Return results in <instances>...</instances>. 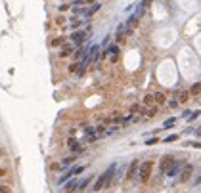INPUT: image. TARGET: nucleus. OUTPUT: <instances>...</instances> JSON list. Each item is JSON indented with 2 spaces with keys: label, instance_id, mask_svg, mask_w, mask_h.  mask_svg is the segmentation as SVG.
I'll list each match as a JSON object with an SVG mask.
<instances>
[{
  "label": "nucleus",
  "instance_id": "1",
  "mask_svg": "<svg viewBox=\"0 0 201 193\" xmlns=\"http://www.w3.org/2000/svg\"><path fill=\"white\" fill-rule=\"evenodd\" d=\"M151 172H153V163H151V161H144V163L138 164V178H140V182L146 184L147 180L151 178Z\"/></svg>",
  "mask_w": 201,
  "mask_h": 193
},
{
  "label": "nucleus",
  "instance_id": "2",
  "mask_svg": "<svg viewBox=\"0 0 201 193\" xmlns=\"http://www.w3.org/2000/svg\"><path fill=\"white\" fill-rule=\"evenodd\" d=\"M194 170H195V166L194 164H190V163H186L182 166V170H180V174H178V182H188V180L192 178V176H194Z\"/></svg>",
  "mask_w": 201,
  "mask_h": 193
},
{
  "label": "nucleus",
  "instance_id": "3",
  "mask_svg": "<svg viewBox=\"0 0 201 193\" xmlns=\"http://www.w3.org/2000/svg\"><path fill=\"white\" fill-rule=\"evenodd\" d=\"M86 35H88L86 31H80V29L73 31V33H71V37H69L71 44H75V46H82L84 40H86Z\"/></svg>",
  "mask_w": 201,
  "mask_h": 193
},
{
  "label": "nucleus",
  "instance_id": "4",
  "mask_svg": "<svg viewBox=\"0 0 201 193\" xmlns=\"http://www.w3.org/2000/svg\"><path fill=\"white\" fill-rule=\"evenodd\" d=\"M184 164H186V163H184V159H182V161H174V163H172V166L168 168V170L165 172V174H167L168 178H176V176L180 174V170H182V166H184Z\"/></svg>",
  "mask_w": 201,
  "mask_h": 193
},
{
  "label": "nucleus",
  "instance_id": "5",
  "mask_svg": "<svg viewBox=\"0 0 201 193\" xmlns=\"http://www.w3.org/2000/svg\"><path fill=\"white\" fill-rule=\"evenodd\" d=\"M172 163H174V157H172V155H165L163 159H161V164H159L161 174H165V172H167L168 168L172 166Z\"/></svg>",
  "mask_w": 201,
  "mask_h": 193
},
{
  "label": "nucleus",
  "instance_id": "6",
  "mask_svg": "<svg viewBox=\"0 0 201 193\" xmlns=\"http://www.w3.org/2000/svg\"><path fill=\"white\" fill-rule=\"evenodd\" d=\"M77 184H79V178H77V176H73V178H71V180H67V182L65 184H63V193H73L75 189H77Z\"/></svg>",
  "mask_w": 201,
  "mask_h": 193
},
{
  "label": "nucleus",
  "instance_id": "7",
  "mask_svg": "<svg viewBox=\"0 0 201 193\" xmlns=\"http://www.w3.org/2000/svg\"><path fill=\"white\" fill-rule=\"evenodd\" d=\"M138 159H134L130 164H128V170H127V180H132L136 174H138Z\"/></svg>",
  "mask_w": 201,
  "mask_h": 193
},
{
  "label": "nucleus",
  "instance_id": "8",
  "mask_svg": "<svg viewBox=\"0 0 201 193\" xmlns=\"http://www.w3.org/2000/svg\"><path fill=\"white\" fill-rule=\"evenodd\" d=\"M90 182H92V176H86V178L79 180V184H77V189H75V193H82V191L86 189L88 186H90Z\"/></svg>",
  "mask_w": 201,
  "mask_h": 193
},
{
  "label": "nucleus",
  "instance_id": "9",
  "mask_svg": "<svg viewBox=\"0 0 201 193\" xmlns=\"http://www.w3.org/2000/svg\"><path fill=\"white\" fill-rule=\"evenodd\" d=\"M75 52V44H63L61 50H59V58H67V55H71Z\"/></svg>",
  "mask_w": 201,
  "mask_h": 193
},
{
  "label": "nucleus",
  "instance_id": "10",
  "mask_svg": "<svg viewBox=\"0 0 201 193\" xmlns=\"http://www.w3.org/2000/svg\"><path fill=\"white\" fill-rule=\"evenodd\" d=\"M82 25H84V19L82 17H79V15H73V17H71V29H73V31L80 29Z\"/></svg>",
  "mask_w": 201,
  "mask_h": 193
},
{
  "label": "nucleus",
  "instance_id": "11",
  "mask_svg": "<svg viewBox=\"0 0 201 193\" xmlns=\"http://www.w3.org/2000/svg\"><path fill=\"white\" fill-rule=\"evenodd\" d=\"M106 52H109V54H111V61H113V63L119 59V46H117V44H111Z\"/></svg>",
  "mask_w": 201,
  "mask_h": 193
},
{
  "label": "nucleus",
  "instance_id": "12",
  "mask_svg": "<svg viewBox=\"0 0 201 193\" xmlns=\"http://www.w3.org/2000/svg\"><path fill=\"white\" fill-rule=\"evenodd\" d=\"M153 103H157V105L167 103V96H165L163 92H153Z\"/></svg>",
  "mask_w": 201,
  "mask_h": 193
},
{
  "label": "nucleus",
  "instance_id": "13",
  "mask_svg": "<svg viewBox=\"0 0 201 193\" xmlns=\"http://www.w3.org/2000/svg\"><path fill=\"white\" fill-rule=\"evenodd\" d=\"M86 52H88V48H86V46H79L77 50H75V54H73V55H75V59H82L84 55H86Z\"/></svg>",
  "mask_w": 201,
  "mask_h": 193
},
{
  "label": "nucleus",
  "instance_id": "14",
  "mask_svg": "<svg viewBox=\"0 0 201 193\" xmlns=\"http://www.w3.org/2000/svg\"><path fill=\"white\" fill-rule=\"evenodd\" d=\"M75 161H77V155H71V157H65V159H61V163H59V166H69V164H73Z\"/></svg>",
  "mask_w": 201,
  "mask_h": 193
},
{
  "label": "nucleus",
  "instance_id": "15",
  "mask_svg": "<svg viewBox=\"0 0 201 193\" xmlns=\"http://www.w3.org/2000/svg\"><path fill=\"white\" fill-rule=\"evenodd\" d=\"M144 107H150L151 105V103H153V94H146V96H144Z\"/></svg>",
  "mask_w": 201,
  "mask_h": 193
},
{
  "label": "nucleus",
  "instance_id": "16",
  "mask_svg": "<svg viewBox=\"0 0 201 193\" xmlns=\"http://www.w3.org/2000/svg\"><path fill=\"white\" fill-rule=\"evenodd\" d=\"M190 96H192V94H190V90H184V92H182V94H180V96H178V102H182V103H186V102H188V99H190Z\"/></svg>",
  "mask_w": 201,
  "mask_h": 193
},
{
  "label": "nucleus",
  "instance_id": "17",
  "mask_svg": "<svg viewBox=\"0 0 201 193\" xmlns=\"http://www.w3.org/2000/svg\"><path fill=\"white\" fill-rule=\"evenodd\" d=\"M52 46H54V48H58V46H63V44H65V38H63V37H58V38H54V40H52Z\"/></svg>",
  "mask_w": 201,
  "mask_h": 193
},
{
  "label": "nucleus",
  "instance_id": "18",
  "mask_svg": "<svg viewBox=\"0 0 201 193\" xmlns=\"http://www.w3.org/2000/svg\"><path fill=\"white\" fill-rule=\"evenodd\" d=\"M157 111H159L157 105H150V107H147V111H146V115L147 117H155V115H157Z\"/></svg>",
  "mask_w": 201,
  "mask_h": 193
},
{
  "label": "nucleus",
  "instance_id": "19",
  "mask_svg": "<svg viewBox=\"0 0 201 193\" xmlns=\"http://www.w3.org/2000/svg\"><path fill=\"white\" fill-rule=\"evenodd\" d=\"M124 31H127V25H119V27H117V40H121V38H123Z\"/></svg>",
  "mask_w": 201,
  "mask_h": 193
},
{
  "label": "nucleus",
  "instance_id": "20",
  "mask_svg": "<svg viewBox=\"0 0 201 193\" xmlns=\"http://www.w3.org/2000/svg\"><path fill=\"white\" fill-rule=\"evenodd\" d=\"M199 92H201V84H197V82H195V84H194V86H192V90H190V94H192V96H197V94H199Z\"/></svg>",
  "mask_w": 201,
  "mask_h": 193
},
{
  "label": "nucleus",
  "instance_id": "21",
  "mask_svg": "<svg viewBox=\"0 0 201 193\" xmlns=\"http://www.w3.org/2000/svg\"><path fill=\"white\" fill-rule=\"evenodd\" d=\"M174 124H176V119H167V120L163 122V128H172Z\"/></svg>",
  "mask_w": 201,
  "mask_h": 193
},
{
  "label": "nucleus",
  "instance_id": "22",
  "mask_svg": "<svg viewBox=\"0 0 201 193\" xmlns=\"http://www.w3.org/2000/svg\"><path fill=\"white\" fill-rule=\"evenodd\" d=\"M100 8H102V4H100V2H96V4H94V6H92V8H88V14H90V15H94L96 12L100 10Z\"/></svg>",
  "mask_w": 201,
  "mask_h": 193
},
{
  "label": "nucleus",
  "instance_id": "23",
  "mask_svg": "<svg viewBox=\"0 0 201 193\" xmlns=\"http://www.w3.org/2000/svg\"><path fill=\"white\" fill-rule=\"evenodd\" d=\"M176 140H178V136H176V134H171V136H167V138H165V143H171V142H176Z\"/></svg>",
  "mask_w": 201,
  "mask_h": 193
},
{
  "label": "nucleus",
  "instance_id": "24",
  "mask_svg": "<svg viewBox=\"0 0 201 193\" xmlns=\"http://www.w3.org/2000/svg\"><path fill=\"white\" fill-rule=\"evenodd\" d=\"M79 67H80V63H71L69 65V73H77Z\"/></svg>",
  "mask_w": 201,
  "mask_h": 193
},
{
  "label": "nucleus",
  "instance_id": "25",
  "mask_svg": "<svg viewBox=\"0 0 201 193\" xmlns=\"http://www.w3.org/2000/svg\"><path fill=\"white\" fill-rule=\"evenodd\" d=\"M194 187H195V189H197V187H201V174L197 176V178H195V182H194Z\"/></svg>",
  "mask_w": 201,
  "mask_h": 193
},
{
  "label": "nucleus",
  "instance_id": "26",
  "mask_svg": "<svg viewBox=\"0 0 201 193\" xmlns=\"http://www.w3.org/2000/svg\"><path fill=\"white\" fill-rule=\"evenodd\" d=\"M69 6H71V4H61V6H58V10L59 12H67V10H69Z\"/></svg>",
  "mask_w": 201,
  "mask_h": 193
},
{
  "label": "nucleus",
  "instance_id": "27",
  "mask_svg": "<svg viewBox=\"0 0 201 193\" xmlns=\"http://www.w3.org/2000/svg\"><path fill=\"white\" fill-rule=\"evenodd\" d=\"M12 189H10V187H8V186H2V184H0V193H10Z\"/></svg>",
  "mask_w": 201,
  "mask_h": 193
},
{
  "label": "nucleus",
  "instance_id": "28",
  "mask_svg": "<svg viewBox=\"0 0 201 193\" xmlns=\"http://www.w3.org/2000/svg\"><path fill=\"white\" fill-rule=\"evenodd\" d=\"M178 105V99H171V102H168V107H176Z\"/></svg>",
  "mask_w": 201,
  "mask_h": 193
},
{
  "label": "nucleus",
  "instance_id": "29",
  "mask_svg": "<svg viewBox=\"0 0 201 193\" xmlns=\"http://www.w3.org/2000/svg\"><path fill=\"white\" fill-rule=\"evenodd\" d=\"M153 143H157V138H151V140H147V142H146V145H153Z\"/></svg>",
  "mask_w": 201,
  "mask_h": 193
},
{
  "label": "nucleus",
  "instance_id": "30",
  "mask_svg": "<svg viewBox=\"0 0 201 193\" xmlns=\"http://www.w3.org/2000/svg\"><path fill=\"white\" fill-rule=\"evenodd\" d=\"M140 109H142V107H140V105H132V109H130V113H138V111Z\"/></svg>",
  "mask_w": 201,
  "mask_h": 193
},
{
  "label": "nucleus",
  "instance_id": "31",
  "mask_svg": "<svg viewBox=\"0 0 201 193\" xmlns=\"http://www.w3.org/2000/svg\"><path fill=\"white\" fill-rule=\"evenodd\" d=\"M2 176H6V170H4V168H0V178H2Z\"/></svg>",
  "mask_w": 201,
  "mask_h": 193
}]
</instances>
